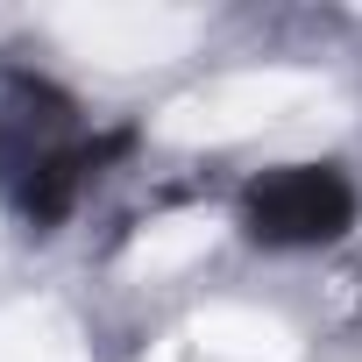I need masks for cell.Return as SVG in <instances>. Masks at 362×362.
<instances>
[{"mask_svg":"<svg viewBox=\"0 0 362 362\" xmlns=\"http://www.w3.org/2000/svg\"><path fill=\"white\" fill-rule=\"evenodd\" d=\"M355 214H362V192L341 163H270L256 170L242 199H235V228L249 249H270V256H305V249H334L355 235Z\"/></svg>","mask_w":362,"mask_h":362,"instance_id":"1","label":"cell"},{"mask_svg":"<svg viewBox=\"0 0 362 362\" xmlns=\"http://www.w3.org/2000/svg\"><path fill=\"white\" fill-rule=\"evenodd\" d=\"M71 142H86L78 135V100L36 64H0V170L57 156Z\"/></svg>","mask_w":362,"mask_h":362,"instance_id":"2","label":"cell"}]
</instances>
